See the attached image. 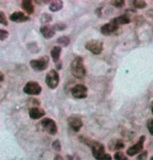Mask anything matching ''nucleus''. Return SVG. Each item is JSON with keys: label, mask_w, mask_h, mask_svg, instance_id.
<instances>
[{"label": "nucleus", "mask_w": 153, "mask_h": 160, "mask_svg": "<svg viewBox=\"0 0 153 160\" xmlns=\"http://www.w3.org/2000/svg\"><path fill=\"white\" fill-rule=\"evenodd\" d=\"M90 147H91V149H92L93 156L97 160H112V157H110L109 154L105 153L104 147L102 143L98 142V141L92 140L91 143H90Z\"/></svg>", "instance_id": "nucleus-1"}, {"label": "nucleus", "mask_w": 153, "mask_h": 160, "mask_svg": "<svg viewBox=\"0 0 153 160\" xmlns=\"http://www.w3.org/2000/svg\"><path fill=\"white\" fill-rule=\"evenodd\" d=\"M71 71L72 74L74 75L76 78H83L86 77V67L83 64V61L80 57L75 58L71 63Z\"/></svg>", "instance_id": "nucleus-2"}, {"label": "nucleus", "mask_w": 153, "mask_h": 160, "mask_svg": "<svg viewBox=\"0 0 153 160\" xmlns=\"http://www.w3.org/2000/svg\"><path fill=\"white\" fill-rule=\"evenodd\" d=\"M59 82V77L58 73L55 70H50L46 75V84L47 86L51 89H54L58 87Z\"/></svg>", "instance_id": "nucleus-3"}, {"label": "nucleus", "mask_w": 153, "mask_h": 160, "mask_svg": "<svg viewBox=\"0 0 153 160\" xmlns=\"http://www.w3.org/2000/svg\"><path fill=\"white\" fill-rule=\"evenodd\" d=\"M86 48L94 55H99L103 49V43L99 40H91L86 44Z\"/></svg>", "instance_id": "nucleus-4"}, {"label": "nucleus", "mask_w": 153, "mask_h": 160, "mask_svg": "<svg viewBox=\"0 0 153 160\" xmlns=\"http://www.w3.org/2000/svg\"><path fill=\"white\" fill-rule=\"evenodd\" d=\"M41 125H42V128L51 135H54L56 134V132H58V127H56L55 122L50 118H44L42 120Z\"/></svg>", "instance_id": "nucleus-5"}, {"label": "nucleus", "mask_w": 153, "mask_h": 160, "mask_svg": "<svg viewBox=\"0 0 153 160\" xmlns=\"http://www.w3.org/2000/svg\"><path fill=\"white\" fill-rule=\"evenodd\" d=\"M48 63H49V59H48L47 57H43V58L39 59V60H32V61H30V66L35 70L42 71L47 68Z\"/></svg>", "instance_id": "nucleus-6"}, {"label": "nucleus", "mask_w": 153, "mask_h": 160, "mask_svg": "<svg viewBox=\"0 0 153 160\" xmlns=\"http://www.w3.org/2000/svg\"><path fill=\"white\" fill-rule=\"evenodd\" d=\"M42 91L41 86L37 82H28L24 87V92L30 95H38Z\"/></svg>", "instance_id": "nucleus-7"}, {"label": "nucleus", "mask_w": 153, "mask_h": 160, "mask_svg": "<svg viewBox=\"0 0 153 160\" xmlns=\"http://www.w3.org/2000/svg\"><path fill=\"white\" fill-rule=\"evenodd\" d=\"M71 92H72V95H73L75 98H86V95H88V89L83 85L74 86L73 88H72Z\"/></svg>", "instance_id": "nucleus-8"}, {"label": "nucleus", "mask_w": 153, "mask_h": 160, "mask_svg": "<svg viewBox=\"0 0 153 160\" xmlns=\"http://www.w3.org/2000/svg\"><path fill=\"white\" fill-rule=\"evenodd\" d=\"M144 140H145V136H141V138L139 139V141L134 144V146L130 147L129 149L127 150V154L129 156H134L137 154H139L141 151L143 150V147H144Z\"/></svg>", "instance_id": "nucleus-9"}, {"label": "nucleus", "mask_w": 153, "mask_h": 160, "mask_svg": "<svg viewBox=\"0 0 153 160\" xmlns=\"http://www.w3.org/2000/svg\"><path fill=\"white\" fill-rule=\"evenodd\" d=\"M118 29H119V26L117 25V24L112 20L110 22L104 24V25L102 26V28H101V32L103 35H105V36H109V35L114 34V32H118Z\"/></svg>", "instance_id": "nucleus-10"}, {"label": "nucleus", "mask_w": 153, "mask_h": 160, "mask_svg": "<svg viewBox=\"0 0 153 160\" xmlns=\"http://www.w3.org/2000/svg\"><path fill=\"white\" fill-rule=\"evenodd\" d=\"M68 123L70 126V128L75 132H78L80 129L82 128V122L79 117L77 116H71L69 117L68 119Z\"/></svg>", "instance_id": "nucleus-11"}, {"label": "nucleus", "mask_w": 153, "mask_h": 160, "mask_svg": "<svg viewBox=\"0 0 153 160\" xmlns=\"http://www.w3.org/2000/svg\"><path fill=\"white\" fill-rule=\"evenodd\" d=\"M10 19L12 21H14V22H25L29 18L27 16H25L23 13H21V12H16V13H13L11 15Z\"/></svg>", "instance_id": "nucleus-12"}, {"label": "nucleus", "mask_w": 153, "mask_h": 160, "mask_svg": "<svg viewBox=\"0 0 153 160\" xmlns=\"http://www.w3.org/2000/svg\"><path fill=\"white\" fill-rule=\"evenodd\" d=\"M29 115H30L31 118L34 119H39L41 118L42 116L45 115V111L41 108H38V107H34L29 110Z\"/></svg>", "instance_id": "nucleus-13"}, {"label": "nucleus", "mask_w": 153, "mask_h": 160, "mask_svg": "<svg viewBox=\"0 0 153 160\" xmlns=\"http://www.w3.org/2000/svg\"><path fill=\"white\" fill-rule=\"evenodd\" d=\"M41 32L42 35L44 36L45 38L49 39V38H52L53 36H54V29L52 28H50V26L48 25H44L41 28Z\"/></svg>", "instance_id": "nucleus-14"}, {"label": "nucleus", "mask_w": 153, "mask_h": 160, "mask_svg": "<svg viewBox=\"0 0 153 160\" xmlns=\"http://www.w3.org/2000/svg\"><path fill=\"white\" fill-rule=\"evenodd\" d=\"M113 21L118 26H120V25H125V24L129 23L130 22V18L128 16H126V15H122V16H119V17L115 18V19H113Z\"/></svg>", "instance_id": "nucleus-15"}, {"label": "nucleus", "mask_w": 153, "mask_h": 160, "mask_svg": "<svg viewBox=\"0 0 153 160\" xmlns=\"http://www.w3.org/2000/svg\"><path fill=\"white\" fill-rule=\"evenodd\" d=\"M22 8L27 14H32L35 11V7H34V4H32V1H30V0H25V1H23Z\"/></svg>", "instance_id": "nucleus-16"}, {"label": "nucleus", "mask_w": 153, "mask_h": 160, "mask_svg": "<svg viewBox=\"0 0 153 160\" xmlns=\"http://www.w3.org/2000/svg\"><path fill=\"white\" fill-rule=\"evenodd\" d=\"M124 148V142L120 139H116V140H112L109 142V149L114 151V150H121Z\"/></svg>", "instance_id": "nucleus-17"}, {"label": "nucleus", "mask_w": 153, "mask_h": 160, "mask_svg": "<svg viewBox=\"0 0 153 160\" xmlns=\"http://www.w3.org/2000/svg\"><path fill=\"white\" fill-rule=\"evenodd\" d=\"M61 53H62V48L59 46H55L52 48L51 50V57H52V60L54 62H58L59 60V57H61Z\"/></svg>", "instance_id": "nucleus-18"}, {"label": "nucleus", "mask_w": 153, "mask_h": 160, "mask_svg": "<svg viewBox=\"0 0 153 160\" xmlns=\"http://www.w3.org/2000/svg\"><path fill=\"white\" fill-rule=\"evenodd\" d=\"M63 8V1H52L50 3V11L52 12H58L59 10H62Z\"/></svg>", "instance_id": "nucleus-19"}, {"label": "nucleus", "mask_w": 153, "mask_h": 160, "mask_svg": "<svg viewBox=\"0 0 153 160\" xmlns=\"http://www.w3.org/2000/svg\"><path fill=\"white\" fill-rule=\"evenodd\" d=\"M132 5L136 8H146V1H143V0H136V1H132Z\"/></svg>", "instance_id": "nucleus-20"}, {"label": "nucleus", "mask_w": 153, "mask_h": 160, "mask_svg": "<svg viewBox=\"0 0 153 160\" xmlns=\"http://www.w3.org/2000/svg\"><path fill=\"white\" fill-rule=\"evenodd\" d=\"M115 159L116 160H128L125 154H123L122 152H117L115 154Z\"/></svg>", "instance_id": "nucleus-21"}, {"label": "nucleus", "mask_w": 153, "mask_h": 160, "mask_svg": "<svg viewBox=\"0 0 153 160\" xmlns=\"http://www.w3.org/2000/svg\"><path fill=\"white\" fill-rule=\"evenodd\" d=\"M58 44L63 45V46H67L70 41H69V38L68 37H61L58 40Z\"/></svg>", "instance_id": "nucleus-22"}, {"label": "nucleus", "mask_w": 153, "mask_h": 160, "mask_svg": "<svg viewBox=\"0 0 153 160\" xmlns=\"http://www.w3.org/2000/svg\"><path fill=\"white\" fill-rule=\"evenodd\" d=\"M0 23L3 24V25H7V20L3 12H0Z\"/></svg>", "instance_id": "nucleus-23"}, {"label": "nucleus", "mask_w": 153, "mask_h": 160, "mask_svg": "<svg viewBox=\"0 0 153 160\" xmlns=\"http://www.w3.org/2000/svg\"><path fill=\"white\" fill-rule=\"evenodd\" d=\"M147 128H148L150 134L153 135V118L149 119L148 122H147Z\"/></svg>", "instance_id": "nucleus-24"}, {"label": "nucleus", "mask_w": 153, "mask_h": 160, "mask_svg": "<svg viewBox=\"0 0 153 160\" xmlns=\"http://www.w3.org/2000/svg\"><path fill=\"white\" fill-rule=\"evenodd\" d=\"M8 37V32L4 29H0V40H5Z\"/></svg>", "instance_id": "nucleus-25"}, {"label": "nucleus", "mask_w": 153, "mask_h": 160, "mask_svg": "<svg viewBox=\"0 0 153 160\" xmlns=\"http://www.w3.org/2000/svg\"><path fill=\"white\" fill-rule=\"evenodd\" d=\"M112 4L116 8H122V7H124L125 2L122 1V0H120V1H112Z\"/></svg>", "instance_id": "nucleus-26"}, {"label": "nucleus", "mask_w": 153, "mask_h": 160, "mask_svg": "<svg viewBox=\"0 0 153 160\" xmlns=\"http://www.w3.org/2000/svg\"><path fill=\"white\" fill-rule=\"evenodd\" d=\"M52 147L55 151H61V143H59L58 140H55L54 142H53Z\"/></svg>", "instance_id": "nucleus-27"}, {"label": "nucleus", "mask_w": 153, "mask_h": 160, "mask_svg": "<svg viewBox=\"0 0 153 160\" xmlns=\"http://www.w3.org/2000/svg\"><path fill=\"white\" fill-rule=\"evenodd\" d=\"M147 155H148V153H147V152H143L139 157H137V160H146Z\"/></svg>", "instance_id": "nucleus-28"}, {"label": "nucleus", "mask_w": 153, "mask_h": 160, "mask_svg": "<svg viewBox=\"0 0 153 160\" xmlns=\"http://www.w3.org/2000/svg\"><path fill=\"white\" fill-rule=\"evenodd\" d=\"M54 160H64V159H63V157L61 155H56L54 157Z\"/></svg>", "instance_id": "nucleus-29"}, {"label": "nucleus", "mask_w": 153, "mask_h": 160, "mask_svg": "<svg viewBox=\"0 0 153 160\" xmlns=\"http://www.w3.org/2000/svg\"><path fill=\"white\" fill-rule=\"evenodd\" d=\"M2 81H3V73L0 72V82H2Z\"/></svg>", "instance_id": "nucleus-30"}, {"label": "nucleus", "mask_w": 153, "mask_h": 160, "mask_svg": "<svg viewBox=\"0 0 153 160\" xmlns=\"http://www.w3.org/2000/svg\"><path fill=\"white\" fill-rule=\"evenodd\" d=\"M151 111H152V114H153V102H152V104H151Z\"/></svg>", "instance_id": "nucleus-31"}, {"label": "nucleus", "mask_w": 153, "mask_h": 160, "mask_svg": "<svg viewBox=\"0 0 153 160\" xmlns=\"http://www.w3.org/2000/svg\"><path fill=\"white\" fill-rule=\"evenodd\" d=\"M150 160H153V156L151 157V158H150Z\"/></svg>", "instance_id": "nucleus-32"}]
</instances>
